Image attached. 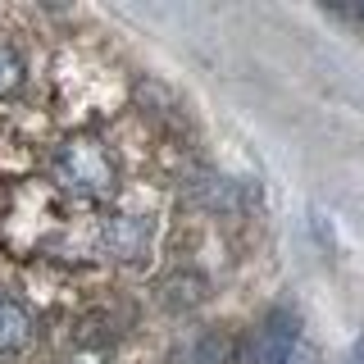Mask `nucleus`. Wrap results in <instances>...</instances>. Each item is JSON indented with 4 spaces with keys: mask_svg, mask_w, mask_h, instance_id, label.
Listing matches in <instances>:
<instances>
[{
    "mask_svg": "<svg viewBox=\"0 0 364 364\" xmlns=\"http://www.w3.org/2000/svg\"><path fill=\"white\" fill-rule=\"evenodd\" d=\"M23 77H28V68H23V55L14 50V46H0V100L14 96V91L23 87Z\"/></svg>",
    "mask_w": 364,
    "mask_h": 364,
    "instance_id": "nucleus-5",
    "label": "nucleus"
},
{
    "mask_svg": "<svg viewBox=\"0 0 364 364\" xmlns=\"http://www.w3.org/2000/svg\"><path fill=\"white\" fill-rule=\"evenodd\" d=\"M32 341V314L23 310L14 296L0 291V355H14Z\"/></svg>",
    "mask_w": 364,
    "mask_h": 364,
    "instance_id": "nucleus-4",
    "label": "nucleus"
},
{
    "mask_svg": "<svg viewBox=\"0 0 364 364\" xmlns=\"http://www.w3.org/2000/svg\"><path fill=\"white\" fill-rule=\"evenodd\" d=\"M151 246V223L141 214H114L105 219V250L114 259H141Z\"/></svg>",
    "mask_w": 364,
    "mask_h": 364,
    "instance_id": "nucleus-3",
    "label": "nucleus"
},
{
    "mask_svg": "<svg viewBox=\"0 0 364 364\" xmlns=\"http://www.w3.org/2000/svg\"><path fill=\"white\" fill-rule=\"evenodd\" d=\"M301 318L291 310H273L255 333L246 337V350H242V364H282L301 346Z\"/></svg>",
    "mask_w": 364,
    "mask_h": 364,
    "instance_id": "nucleus-1",
    "label": "nucleus"
},
{
    "mask_svg": "<svg viewBox=\"0 0 364 364\" xmlns=\"http://www.w3.org/2000/svg\"><path fill=\"white\" fill-rule=\"evenodd\" d=\"M282 364H318V355H314V346H310V341H301V346H296V350H291V355L282 360Z\"/></svg>",
    "mask_w": 364,
    "mask_h": 364,
    "instance_id": "nucleus-7",
    "label": "nucleus"
},
{
    "mask_svg": "<svg viewBox=\"0 0 364 364\" xmlns=\"http://www.w3.org/2000/svg\"><path fill=\"white\" fill-rule=\"evenodd\" d=\"M55 168L77 191H109V182H114V164L96 141H68L60 159H55Z\"/></svg>",
    "mask_w": 364,
    "mask_h": 364,
    "instance_id": "nucleus-2",
    "label": "nucleus"
},
{
    "mask_svg": "<svg viewBox=\"0 0 364 364\" xmlns=\"http://www.w3.org/2000/svg\"><path fill=\"white\" fill-rule=\"evenodd\" d=\"M232 360V341L219 337V333H210V337H200V346H196V364H228Z\"/></svg>",
    "mask_w": 364,
    "mask_h": 364,
    "instance_id": "nucleus-6",
    "label": "nucleus"
}]
</instances>
